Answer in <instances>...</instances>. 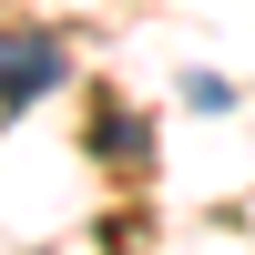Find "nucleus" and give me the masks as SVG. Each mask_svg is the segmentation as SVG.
Listing matches in <instances>:
<instances>
[{
	"label": "nucleus",
	"mask_w": 255,
	"mask_h": 255,
	"mask_svg": "<svg viewBox=\"0 0 255 255\" xmlns=\"http://www.w3.org/2000/svg\"><path fill=\"white\" fill-rule=\"evenodd\" d=\"M51 82H61V51H51V41H0V113L31 102V92H51Z\"/></svg>",
	"instance_id": "1"
}]
</instances>
